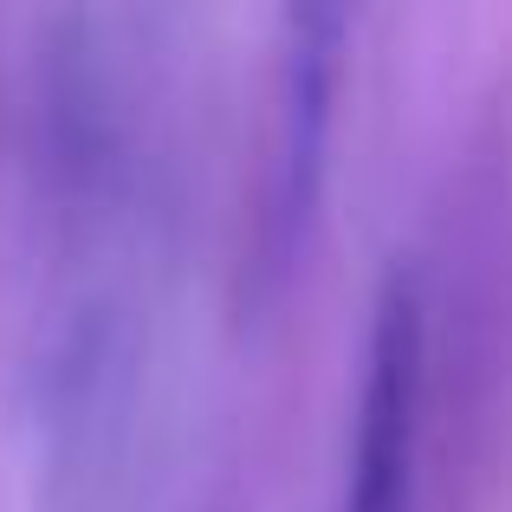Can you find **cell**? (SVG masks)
Instances as JSON below:
<instances>
[{
  "instance_id": "2",
  "label": "cell",
  "mask_w": 512,
  "mask_h": 512,
  "mask_svg": "<svg viewBox=\"0 0 512 512\" xmlns=\"http://www.w3.org/2000/svg\"><path fill=\"white\" fill-rule=\"evenodd\" d=\"M350 0H286V46H279V156H273V234L292 247L325 182L331 104L344 78Z\"/></svg>"
},
{
  "instance_id": "1",
  "label": "cell",
  "mask_w": 512,
  "mask_h": 512,
  "mask_svg": "<svg viewBox=\"0 0 512 512\" xmlns=\"http://www.w3.org/2000/svg\"><path fill=\"white\" fill-rule=\"evenodd\" d=\"M422 292L415 279H389L376 299L370 363L357 396V441H350L344 512H415V467H422Z\"/></svg>"
}]
</instances>
